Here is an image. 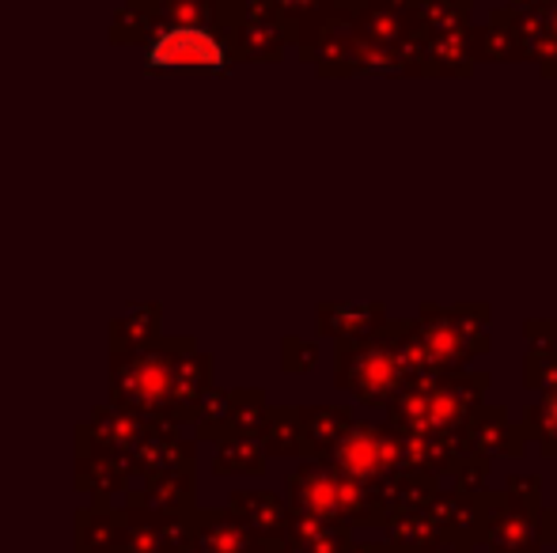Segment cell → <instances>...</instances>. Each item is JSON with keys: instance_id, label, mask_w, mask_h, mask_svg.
I'll list each match as a JSON object with an SVG mask.
<instances>
[{"instance_id": "obj_1", "label": "cell", "mask_w": 557, "mask_h": 553, "mask_svg": "<svg viewBox=\"0 0 557 553\" xmlns=\"http://www.w3.org/2000/svg\"><path fill=\"white\" fill-rule=\"evenodd\" d=\"M152 68H221L224 50L209 30L201 27H171L148 50Z\"/></svg>"}]
</instances>
